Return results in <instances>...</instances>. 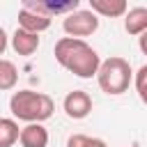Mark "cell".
Segmentation results:
<instances>
[{
    "label": "cell",
    "instance_id": "6da1fadb",
    "mask_svg": "<svg viewBox=\"0 0 147 147\" xmlns=\"http://www.w3.org/2000/svg\"><path fill=\"white\" fill-rule=\"evenodd\" d=\"M55 60L67 69L71 71L74 76L78 78H92L99 74L101 69V57L99 53L85 44L83 39H74V37H62L57 44H55Z\"/></svg>",
    "mask_w": 147,
    "mask_h": 147
},
{
    "label": "cell",
    "instance_id": "8992f818",
    "mask_svg": "<svg viewBox=\"0 0 147 147\" xmlns=\"http://www.w3.org/2000/svg\"><path fill=\"white\" fill-rule=\"evenodd\" d=\"M64 113L71 117V119H83V117H87L90 113H92V99H90V94L87 92H83V90H74V92H69L67 96H64Z\"/></svg>",
    "mask_w": 147,
    "mask_h": 147
},
{
    "label": "cell",
    "instance_id": "52a82bcc",
    "mask_svg": "<svg viewBox=\"0 0 147 147\" xmlns=\"http://www.w3.org/2000/svg\"><path fill=\"white\" fill-rule=\"evenodd\" d=\"M11 48H14L18 55H32V53L39 48V34L18 28V30L14 32V37H11Z\"/></svg>",
    "mask_w": 147,
    "mask_h": 147
},
{
    "label": "cell",
    "instance_id": "9c48e42d",
    "mask_svg": "<svg viewBox=\"0 0 147 147\" xmlns=\"http://www.w3.org/2000/svg\"><path fill=\"white\" fill-rule=\"evenodd\" d=\"M21 145L23 147H46L48 145V131L41 124H28L21 129Z\"/></svg>",
    "mask_w": 147,
    "mask_h": 147
},
{
    "label": "cell",
    "instance_id": "30bf717a",
    "mask_svg": "<svg viewBox=\"0 0 147 147\" xmlns=\"http://www.w3.org/2000/svg\"><path fill=\"white\" fill-rule=\"evenodd\" d=\"M124 28L129 34H145L147 32V7H133L124 16Z\"/></svg>",
    "mask_w": 147,
    "mask_h": 147
},
{
    "label": "cell",
    "instance_id": "9a60e30c",
    "mask_svg": "<svg viewBox=\"0 0 147 147\" xmlns=\"http://www.w3.org/2000/svg\"><path fill=\"white\" fill-rule=\"evenodd\" d=\"M136 90H138V96L142 99V103H147V64L140 67L136 74Z\"/></svg>",
    "mask_w": 147,
    "mask_h": 147
},
{
    "label": "cell",
    "instance_id": "8fae6325",
    "mask_svg": "<svg viewBox=\"0 0 147 147\" xmlns=\"http://www.w3.org/2000/svg\"><path fill=\"white\" fill-rule=\"evenodd\" d=\"M90 9L94 14L115 18V16L126 14V2L124 0H90Z\"/></svg>",
    "mask_w": 147,
    "mask_h": 147
},
{
    "label": "cell",
    "instance_id": "2e32d148",
    "mask_svg": "<svg viewBox=\"0 0 147 147\" xmlns=\"http://www.w3.org/2000/svg\"><path fill=\"white\" fill-rule=\"evenodd\" d=\"M138 44H140V51H142V53L147 55V32H145V34L140 37V41H138Z\"/></svg>",
    "mask_w": 147,
    "mask_h": 147
},
{
    "label": "cell",
    "instance_id": "7c38bea8",
    "mask_svg": "<svg viewBox=\"0 0 147 147\" xmlns=\"http://www.w3.org/2000/svg\"><path fill=\"white\" fill-rule=\"evenodd\" d=\"M16 140H21V131L18 124L9 117L0 119V147H11Z\"/></svg>",
    "mask_w": 147,
    "mask_h": 147
},
{
    "label": "cell",
    "instance_id": "5b68a950",
    "mask_svg": "<svg viewBox=\"0 0 147 147\" xmlns=\"http://www.w3.org/2000/svg\"><path fill=\"white\" fill-rule=\"evenodd\" d=\"M78 5H80V0H62V2H55V0H25L23 9H30L34 14L53 18L55 14H67L69 16V14L78 11Z\"/></svg>",
    "mask_w": 147,
    "mask_h": 147
},
{
    "label": "cell",
    "instance_id": "ba28073f",
    "mask_svg": "<svg viewBox=\"0 0 147 147\" xmlns=\"http://www.w3.org/2000/svg\"><path fill=\"white\" fill-rule=\"evenodd\" d=\"M48 25H51V18H48V16H41V14H34V11L21 7V11H18V28L39 34V32H44Z\"/></svg>",
    "mask_w": 147,
    "mask_h": 147
},
{
    "label": "cell",
    "instance_id": "4fadbf2b",
    "mask_svg": "<svg viewBox=\"0 0 147 147\" xmlns=\"http://www.w3.org/2000/svg\"><path fill=\"white\" fill-rule=\"evenodd\" d=\"M16 78H18V71H16L14 62L0 60V90H11Z\"/></svg>",
    "mask_w": 147,
    "mask_h": 147
},
{
    "label": "cell",
    "instance_id": "277c9868",
    "mask_svg": "<svg viewBox=\"0 0 147 147\" xmlns=\"http://www.w3.org/2000/svg\"><path fill=\"white\" fill-rule=\"evenodd\" d=\"M62 28H64V32H67L69 37L78 39V37H87V34L96 32L99 18H96V14H94L92 9H78V11L69 14V16H64Z\"/></svg>",
    "mask_w": 147,
    "mask_h": 147
},
{
    "label": "cell",
    "instance_id": "7a4b0ae2",
    "mask_svg": "<svg viewBox=\"0 0 147 147\" xmlns=\"http://www.w3.org/2000/svg\"><path fill=\"white\" fill-rule=\"evenodd\" d=\"M9 110L14 113V117L30 122V124H41L44 119H48L55 110V103L48 94L44 92H34V90H21L11 96L9 101Z\"/></svg>",
    "mask_w": 147,
    "mask_h": 147
},
{
    "label": "cell",
    "instance_id": "5bb4252c",
    "mask_svg": "<svg viewBox=\"0 0 147 147\" xmlns=\"http://www.w3.org/2000/svg\"><path fill=\"white\" fill-rule=\"evenodd\" d=\"M67 147H106V142L101 138H92V136H83V133H74L67 140Z\"/></svg>",
    "mask_w": 147,
    "mask_h": 147
},
{
    "label": "cell",
    "instance_id": "3957f363",
    "mask_svg": "<svg viewBox=\"0 0 147 147\" xmlns=\"http://www.w3.org/2000/svg\"><path fill=\"white\" fill-rule=\"evenodd\" d=\"M131 64L124 60V57H108L101 62V69L96 74L99 78V87L106 92V94H122L129 90L131 85Z\"/></svg>",
    "mask_w": 147,
    "mask_h": 147
}]
</instances>
